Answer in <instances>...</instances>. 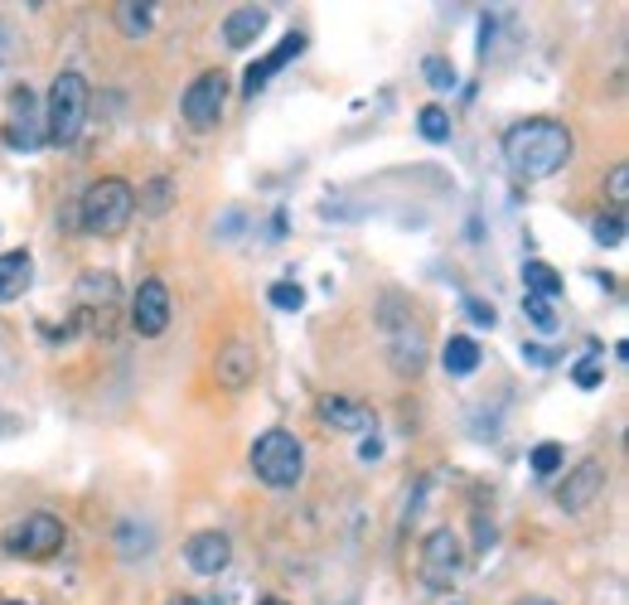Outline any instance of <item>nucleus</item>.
<instances>
[{"instance_id":"24","label":"nucleus","mask_w":629,"mask_h":605,"mask_svg":"<svg viewBox=\"0 0 629 605\" xmlns=\"http://www.w3.org/2000/svg\"><path fill=\"white\" fill-rule=\"evenodd\" d=\"M523 310H528V320L538 324L542 334H552V330H557V316H552V306H547L542 296H523Z\"/></svg>"},{"instance_id":"26","label":"nucleus","mask_w":629,"mask_h":605,"mask_svg":"<svg viewBox=\"0 0 629 605\" xmlns=\"http://www.w3.org/2000/svg\"><path fill=\"white\" fill-rule=\"evenodd\" d=\"M610 199H615V204L629 199V165H615V170H610Z\"/></svg>"},{"instance_id":"27","label":"nucleus","mask_w":629,"mask_h":605,"mask_svg":"<svg viewBox=\"0 0 629 605\" xmlns=\"http://www.w3.org/2000/svg\"><path fill=\"white\" fill-rule=\"evenodd\" d=\"M465 316H470L474 324H484V330H489V324H494V306H484V300H465Z\"/></svg>"},{"instance_id":"22","label":"nucleus","mask_w":629,"mask_h":605,"mask_svg":"<svg viewBox=\"0 0 629 605\" xmlns=\"http://www.w3.org/2000/svg\"><path fill=\"white\" fill-rule=\"evenodd\" d=\"M591 232H596L601 248H620V242H625V218L620 214H601L596 224H591Z\"/></svg>"},{"instance_id":"7","label":"nucleus","mask_w":629,"mask_h":605,"mask_svg":"<svg viewBox=\"0 0 629 605\" xmlns=\"http://www.w3.org/2000/svg\"><path fill=\"white\" fill-rule=\"evenodd\" d=\"M224 102H228V78L218 73V68H208L190 83L184 92V122L208 132V126H218V116H224Z\"/></svg>"},{"instance_id":"10","label":"nucleus","mask_w":629,"mask_h":605,"mask_svg":"<svg viewBox=\"0 0 629 605\" xmlns=\"http://www.w3.org/2000/svg\"><path fill=\"white\" fill-rule=\"evenodd\" d=\"M605 490V465L601 460H581L572 475H567L562 494H557V504L567 509V514H581V509L596 504V494Z\"/></svg>"},{"instance_id":"6","label":"nucleus","mask_w":629,"mask_h":605,"mask_svg":"<svg viewBox=\"0 0 629 605\" xmlns=\"http://www.w3.org/2000/svg\"><path fill=\"white\" fill-rule=\"evenodd\" d=\"M64 548V523L54 514H25L15 528H5V552L10 557H54Z\"/></svg>"},{"instance_id":"25","label":"nucleus","mask_w":629,"mask_h":605,"mask_svg":"<svg viewBox=\"0 0 629 605\" xmlns=\"http://www.w3.org/2000/svg\"><path fill=\"white\" fill-rule=\"evenodd\" d=\"M272 306L276 310H300V306H306V290L290 286V282H276L272 286Z\"/></svg>"},{"instance_id":"30","label":"nucleus","mask_w":629,"mask_h":605,"mask_svg":"<svg viewBox=\"0 0 629 605\" xmlns=\"http://www.w3.org/2000/svg\"><path fill=\"white\" fill-rule=\"evenodd\" d=\"M170 605H208V601H194V596H180V601H170Z\"/></svg>"},{"instance_id":"19","label":"nucleus","mask_w":629,"mask_h":605,"mask_svg":"<svg viewBox=\"0 0 629 605\" xmlns=\"http://www.w3.org/2000/svg\"><path fill=\"white\" fill-rule=\"evenodd\" d=\"M523 282H528V296H542V300H552L557 290H562V276H557V266H547V262L523 266Z\"/></svg>"},{"instance_id":"5","label":"nucleus","mask_w":629,"mask_h":605,"mask_svg":"<svg viewBox=\"0 0 629 605\" xmlns=\"http://www.w3.org/2000/svg\"><path fill=\"white\" fill-rule=\"evenodd\" d=\"M460 562H465V543H460V533L436 528V533H431V538L422 543V562H416V577H422V586H426V591H446L450 581H456Z\"/></svg>"},{"instance_id":"12","label":"nucleus","mask_w":629,"mask_h":605,"mask_svg":"<svg viewBox=\"0 0 629 605\" xmlns=\"http://www.w3.org/2000/svg\"><path fill=\"white\" fill-rule=\"evenodd\" d=\"M388 344H392V364H398V374H416V368L426 364V340L412 324V316L388 320Z\"/></svg>"},{"instance_id":"16","label":"nucleus","mask_w":629,"mask_h":605,"mask_svg":"<svg viewBox=\"0 0 629 605\" xmlns=\"http://www.w3.org/2000/svg\"><path fill=\"white\" fill-rule=\"evenodd\" d=\"M266 30V10H258V5H238L232 15L224 20V39L232 44V49H248L252 39Z\"/></svg>"},{"instance_id":"4","label":"nucleus","mask_w":629,"mask_h":605,"mask_svg":"<svg viewBox=\"0 0 629 605\" xmlns=\"http://www.w3.org/2000/svg\"><path fill=\"white\" fill-rule=\"evenodd\" d=\"M88 122V78L83 73H58L49 88V141L73 146Z\"/></svg>"},{"instance_id":"18","label":"nucleus","mask_w":629,"mask_h":605,"mask_svg":"<svg viewBox=\"0 0 629 605\" xmlns=\"http://www.w3.org/2000/svg\"><path fill=\"white\" fill-rule=\"evenodd\" d=\"M150 10L156 5H146V0H126V5H116V25H122V34H131V39H141V34H150Z\"/></svg>"},{"instance_id":"9","label":"nucleus","mask_w":629,"mask_h":605,"mask_svg":"<svg viewBox=\"0 0 629 605\" xmlns=\"http://www.w3.org/2000/svg\"><path fill=\"white\" fill-rule=\"evenodd\" d=\"M214 374H218V383H224L228 392L252 388V378H258V349H252L248 340H228L224 349H218V358H214Z\"/></svg>"},{"instance_id":"3","label":"nucleus","mask_w":629,"mask_h":605,"mask_svg":"<svg viewBox=\"0 0 629 605\" xmlns=\"http://www.w3.org/2000/svg\"><path fill=\"white\" fill-rule=\"evenodd\" d=\"M78 214H83V228L92 238H116L136 218V190L126 180H98V184H88Z\"/></svg>"},{"instance_id":"15","label":"nucleus","mask_w":629,"mask_h":605,"mask_svg":"<svg viewBox=\"0 0 629 605\" xmlns=\"http://www.w3.org/2000/svg\"><path fill=\"white\" fill-rule=\"evenodd\" d=\"M320 416H324V422H334V426H344V432H373V426H378V416H373L368 407H358L348 398H324Z\"/></svg>"},{"instance_id":"31","label":"nucleus","mask_w":629,"mask_h":605,"mask_svg":"<svg viewBox=\"0 0 629 605\" xmlns=\"http://www.w3.org/2000/svg\"><path fill=\"white\" fill-rule=\"evenodd\" d=\"M523 605H557V601H523Z\"/></svg>"},{"instance_id":"1","label":"nucleus","mask_w":629,"mask_h":605,"mask_svg":"<svg viewBox=\"0 0 629 605\" xmlns=\"http://www.w3.org/2000/svg\"><path fill=\"white\" fill-rule=\"evenodd\" d=\"M504 160L518 180H547L572 160V132L552 116H528L504 132Z\"/></svg>"},{"instance_id":"13","label":"nucleus","mask_w":629,"mask_h":605,"mask_svg":"<svg viewBox=\"0 0 629 605\" xmlns=\"http://www.w3.org/2000/svg\"><path fill=\"white\" fill-rule=\"evenodd\" d=\"M300 54H306V34H286V39L276 44V49L266 54L262 64H252V68H248V98H258V92H262L266 83H272L276 73H282L290 58H300Z\"/></svg>"},{"instance_id":"21","label":"nucleus","mask_w":629,"mask_h":605,"mask_svg":"<svg viewBox=\"0 0 629 605\" xmlns=\"http://www.w3.org/2000/svg\"><path fill=\"white\" fill-rule=\"evenodd\" d=\"M422 73H426V83L436 88V92H450V88H456V68H450V58H441V54L426 58Z\"/></svg>"},{"instance_id":"20","label":"nucleus","mask_w":629,"mask_h":605,"mask_svg":"<svg viewBox=\"0 0 629 605\" xmlns=\"http://www.w3.org/2000/svg\"><path fill=\"white\" fill-rule=\"evenodd\" d=\"M416 126H422V136L426 141H450V116H446V107H422L416 112Z\"/></svg>"},{"instance_id":"8","label":"nucleus","mask_w":629,"mask_h":605,"mask_svg":"<svg viewBox=\"0 0 629 605\" xmlns=\"http://www.w3.org/2000/svg\"><path fill=\"white\" fill-rule=\"evenodd\" d=\"M131 324H136V334H146V340H156V334H165V324H170V290L165 282H141V290H136V300H131Z\"/></svg>"},{"instance_id":"17","label":"nucleus","mask_w":629,"mask_h":605,"mask_svg":"<svg viewBox=\"0 0 629 605\" xmlns=\"http://www.w3.org/2000/svg\"><path fill=\"white\" fill-rule=\"evenodd\" d=\"M480 344H474V340H465V334H460V340H450L446 349H441V364H446V374L450 378H470L474 374V368H480Z\"/></svg>"},{"instance_id":"14","label":"nucleus","mask_w":629,"mask_h":605,"mask_svg":"<svg viewBox=\"0 0 629 605\" xmlns=\"http://www.w3.org/2000/svg\"><path fill=\"white\" fill-rule=\"evenodd\" d=\"M30 276H34V258H30V252H5V258H0V306H10V300L25 296Z\"/></svg>"},{"instance_id":"33","label":"nucleus","mask_w":629,"mask_h":605,"mask_svg":"<svg viewBox=\"0 0 629 605\" xmlns=\"http://www.w3.org/2000/svg\"><path fill=\"white\" fill-rule=\"evenodd\" d=\"M262 605H286V601H262Z\"/></svg>"},{"instance_id":"11","label":"nucleus","mask_w":629,"mask_h":605,"mask_svg":"<svg viewBox=\"0 0 629 605\" xmlns=\"http://www.w3.org/2000/svg\"><path fill=\"white\" fill-rule=\"evenodd\" d=\"M228 557H232V548H228V538L224 533H194L190 543H184V562H190V572H199V577H218L228 567Z\"/></svg>"},{"instance_id":"23","label":"nucleus","mask_w":629,"mask_h":605,"mask_svg":"<svg viewBox=\"0 0 629 605\" xmlns=\"http://www.w3.org/2000/svg\"><path fill=\"white\" fill-rule=\"evenodd\" d=\"M557 470H562V446L542 441V446L533 450V475H557Z\"/></svg>"},{"instance_id":"29","label":"nucleus","mask_w":629,"mask_h":605,"mask_svg":"<svg viewBox=\"0 0 629 605\" xmlns=\"http://www.w3.org/2000/svg\"><path fill=\"white\" fill-rule=\"evenodd\" d=\"M576 383H581V388H596V383H601V364H581L576 368Z\"/></svg>"},{"instance_id":"32","label":"nucleus","mask_w":629,"mask_h":605,"mask_svg":"<svg viewBox=\"0 0 629 605\" xmlns=\"http://www.w3.org/2000/svg\"><path fill=\"white\" fill-rule=\"evenodd\" d=\"M0 605H25V601H0Z\"/></svg>"},{"instance_id":"28","label":"nucleus","mask_w":629,"mask_h":605,"mask_svg":"<svg viewBox=\"0 0 629 605\" xmlns=\"http://www.w3.org/2000/svg\"><path fill=\"white\" fill-rule=\"evenodd\" d=\"M165 199H170V184H165V180H156V184H150V204H146V214H165V208H170Z\"/></svg>"},{"instance_id":"2","label":"nucleus","mask_w":629,"mask_h":605,"mask_svg":"<svg viewBox=\"0 0 629 605\" xmlns=\"http://www.w3.org/2000/svg\"><path fill=\"white\" fill-rule=\"evenodd\" d=\"M252 475H258L266 490H296L300 475H306V450H300V441L290 432H282V426L262 432L252 441Z\"/></svg>"}]
</instances>
